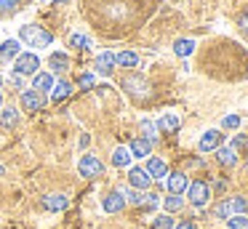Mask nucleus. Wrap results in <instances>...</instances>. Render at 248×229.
<instances>
[{
    "label": "nucleus",
    "mask_w": 248,
    "mask_h": 229,
    "mask_svg": "<svg viewBox=\"0 0 248 229\" xmlns=\"http://www.w3.org/2000/svg\"><path fill=\"white\" fill-rule=\"evenodd\" d=\"M160 3L163 0H78L83 19L107 40H118L144 27Z\"/></svg>",
    "instance_id": "1"
},
{
    "label": "nucleus",
    "mask_w": 248,
    "mask_h": 229,
    "mask_svg": "<svg viewBox=\"0 0 248 229\" xmlns=\"http://www.w3.org/2000/svg\"><path fill=\"white\" fill-rule=\"evenodd\" d=\"M19 43H24L27 48H48L54 46V35L40 24H22L19 27Z\"/></svg>",
    "instance_id": "2"
},
{
    "label": "nucleus",
    "mask_w": 248,
    "mask_h": 229,
    "mask_svg": "<svg viewBox=\"0 0 248 229\" xmlns=\"http://www.w3.org/2000/svg\"><path fill=\"white\" fill-rule=\"evenodd\" d=\"M123 91L136 101V104H147V101H150V83H147L139 72H131L128 77H123Z\"/></svg>",
    "instance_id": "3"
},
{
    "label": "nucleus",
    "mask_w": 248,
    "mask_h": 229,
    "mask_svg": "<svg viewBox=\"0 0 248 229\" xmlns=\"http://www.w3.org/2000/svg\"><path fill=\"white\" fill-rule=\"evenodd\" d=\"M40 69V56L35 51H22L16 59H14V69L11 72L22 75V77H27V75H35Z\"/></svg>",
    "instance_id": "4"
},
{
    "label": "nucleus",
    "mask_w": 248,
    "mask_h": 229,
    "mask_svg": "<svg viewBox=\"0 0 248 229\" xmlns=\"http://www.w3.org/2000/svg\"><path fill=\"white\" fill-rule=\"evenodd\" d=\"M187 202L192 208H205L211 202V186L205 181H189L187 186Z\"/></svg>",
    "instance_id": "5"
},
{
    "label": "nucleus",
    "mask_w": 248,
    "mask_h": 229,
    "mask_svg": "<svg viewBox=\"0 0 248 229\" xmlns=\"http://www.w3.org/2000/svg\"><path fill=\"white\" fill-rule=\"evenodd\" d=\"M78 173H80L83 179H99V176H104V163L96 154H83V157L78 160Z\"/></svg>",
    "instance_id": "6"
},
{
    "label": "nucleus",
    "mask_w": 248,
    "mask_h": 229,
    "mask_svg": "<svg viewBox=\"0 0 248 229\" xmlns=\"http://www.w3.org/2000/svg\"><path fill=\"white\" fill-rule=\"evenodd\" d=\"M46 104H48V96L38 93L35 88H24L22 91V109L24 112H40Z\"/></svg>",
    "instance_id": "7"
},
{
    "label": "nucleus",
    "mask_w": 248,
    "mask_h": 229,
    "mask_svg": "<svg viewBox=\"0 0 248 229\" xmlns=\"http://www.w3.org/2000/svg\"><path fill=\"white\" fill-rule=\"evenodd\" d=\"M115 53L112 51H102L96 59H93V75H99V77H112L115 72Z\"/></svg>",
    "instance_id": "8"
},
{
    "label": "nucleus",
    "mask_w": 248,
    "mask_h": 229,
    "mask_svg": "<svg viewBox=\"0 0 248 229\" xmlns=\"http://www.w3.org/2000/svg\"><path fill=\"white\" fill-rule=\"evenodd\" d=\"M221 144H224V133H221L219 128H208V131L200 136L198 149H200V152H216Z\"/></svg>",
    "instance_id": "9"
},
{
    "label": "nucleus",
    "mask_w": 248,
    "mask_h": 229,
    "mask_svg": "<svg viewBox=\"0 0 248 229\" xmlns=\"http://www.w3.org/2000/svg\"><path fill=\"white\" fill-rule=\"evenodd\" d=\"M128 186H131V189H139V192H147V189L152 186L150 173H147L141 165H134V168H128Z\"/></svg>",
    "instance_id": "10"
},
{
    "label": "nucleus",
    "mask_w": 248,
    "mask_h": 229,
    "mask_svg": "<svg viewBox=\"0 0 248 229\" xmlns=\"http://www.w3.org/2000/svg\"><path fill=\"white\" fill-rule=\"evenodd\" d=\"M144 170L150 173V179L152 181H157V184H163V179H166L171 170H168V163L163 157H147V165H144Z\"/></svg>",
    "instance_id": "11"
},
{
    "label": "nucleus",
    "mask_w": 248,
    "mask_h": 229,
    "mask_svg": "<svg viewBox=\"0 0 248 229\" xmlns=\"http://www.w3.org/2000/svg\"><path fill=\"white\" fill-rule=\"evenodd\" d=\"M166 186H168V192H171V195H184V192H187V186H189V176L182 173V170L168 173L166 176Z\"/></svg>",
    "instance_id": "12"
},
{
    "label": "nucleus",
    "mask_w": 248,
    "mask_h": 229,
    "mask_svg": "<svg viewBox=\"0 0 248 229\" xmlns=\"http://www.w3.org/2000/svg\"><path fill=\"white\" fill-rule=\"evenodd\" d=\"M35 0H0V19H8V16L22 14L27 5H32Z\"/></svg>",
    "instance_id": "13"
},
{
    "label": "nucleus",
    "mask_w": 248,
    "mask_h": 229,
    "mask_svg": "<svg viewBox=\"0 0 248 229\" xmlns=\"http://www.w3.org/2000/svg\"><path fill=\"white\" fill-rule=\"evenodd\" d=\"M125 208V197L120 195L118 189L115 192H107V195L102 197V211L104 213H120Z\"/></svg>",
    "instance_id": "14"
},
{
    "label": "nucleus",
    "mask_w": 248,
    "mask_h": 229,
    "mask_svg": "<svg viewBox=\"0 0 248 229\" xmlns=\"http://www.w3.org/2000/svg\"><path fill=\"white\" fill-rule=\"evenodd\" d=\"M40 205H43L46 211H51V213H62V211L70 208V197L67 195H46L43 200H40Z\"/></svg>",
    "instance_id": "15"
},
{
    "label": "nucleus",
    "mask_w": 248,
    "mask_h": 229,
    "mask_svg": "<svg viewBox=\"0 0 248 229\" xmlns=\"http://www.w3.org/2000/svg\"><path fill=\"white\" fill-rule=\"evenodd\" d=\"M72 91H75V85L70 83V80H56L54 83V88H51V101H54V104H62V101L64 99H70L72 96Z\"/></svg>",
    "instance_id": "16"
},
{
    "label": "nucleus",
    "mask_w": 248,
    "mask_h": 229,
    "mask_svg": "<svg viewBox=\"0 0 248 229\" xmlns=\"http://www.w3.org/2000/svg\"><path fill=\"white\" fill-rule=\"evenodd\" d=\"M48 69H51V75H56V72H67L70 69V53H64V51H54V53H48Z\"/></svg>",
    "instance_id": "17"
},
{
    "label": "nucleus",
    "mask_w": 248,
    "mask_h": 229,
    "mask_svg": "<svg viewBox=\"0 0 248 229\" xmlns=\"http://www.w3.org/2000/svg\"><path fill=\"white\" fill-rule=\"evenodd\" d=\"M54 83H56V77H54L51 72H35V75H32V88L38 91V93H43V96L51 93Z\"/></svg>",
    "instance_id": "18"
},
{
    "label": "nucleus",
    "mask_w": 248,
    "mask_h": 229,
    "mask_svg": "<svg viewBox=\"0 0 248 229\" xmlns=\"http://www.w3.org/2000/svg\"><path fill=\"white\" fill-rule=\"evenodd\" d=\"M128 152H131V157H136V160H147V157H152V141H147V138L139 136L128 144Z\"/></svg>",
    "instance_id": "19"
},
{
    "label": "nucleus",
    "mask_w": 248,
    "mask_h": 229,
    "mask_svg": "<svg viewBox=\"0 0 248 229\" xmlns=\"http://www.w3.org/2000/svg\"><path fill=\"white\" fill-rule=\"evenodd\" d=\"M19 53H22V43H19L16 37H8V40L0 43V59H3V61H14Z\"/></svg>",
    "instance_id": "20"
},
{
    "label": "nucleus",
    "mask_w": 248,
    "mask_h": 229,
    "mask_svg": "<svg viewBox=\"0 0 248 229\" xmlns=\"http://www.w3.org/2000/svg\"><path fill=\"white\" fill-rule=\"evenodd\" d=\"M115 64L123 67V69H136L139 67V53L136 51H120V53H115Z\"/></svg>",
    "instance_id": "21"
},
{
    "label": "nucleus",
    "mask_w": 248,
    "mask_h": 229,
    "mask_svg": "<svg viewBox=\"0 0 248 229\" xmlns=\"http://www.w3.org/2000/svg\"><path fill=\"white\" fill-rule=\"evenodd\" d=\"M155 125H157V131H160V133H176V131H179V117L168 112V115H160V117H157Z\"/></svg>",
    "instance_id": "22"
},
{
    "label": "nucleus",
    "mask_w": 248,
    "mask_h": 229,
    "mask_svg": "<svg viewBox=\"0 0 248 229\" xmlns=\"http://www.w3.org/2000/svg\"><path fill=\"white\" fill-rule=\"evenodd\" d=\"M67 46L70 48H78V51H91L93 48V40L88 35H83V32H72L70 37H67Z\"/></svg>",
    "instance_id": "23"
},
{
    "label": "nucleus",
    "mask_w": 248,
    "mask_h": 229,
    "mask_svg": "<svg viewBox=\"0 0 248 229\" xmlns=\"http://www.w3.org/2000/svg\"><path fill=\"white\" fill-rule=\"evenodd\" d=\"M19 109L16 107H0V122H3V128H16L19 125Z\"/></svg>",
    "instance_id": "24"
},
{
    "label": "nucleus",
    "mask_w": 248,
    "mask_h": 229,
    "mask_svg": "<svg viewBox=\"0 0 248 229\" xmlns=\"http://www.w3.org/2000/svg\"><path fill=\"white\" fill-rule=\"evenodd\" d=\"M216 160H219L221 165H227V168H235L237 165V152L232 147H224V144H221V147L216 149Z\"/></svg>",
    "instance_id": "25"
},
{
    "label": "nucleus",
    "mask_w": 248,
    "mask_h": 229,
    "mask_svg": "<svg viewBox=\"0 0 248 229\" xmlns=\"http://www.w3.org/2000/svg\"><path fill=\"white\" fill-rule=\"evenodd\" d=\"M195 40H189V37H179L176 43H173V53H176V56H182V59H187V56H192L195 53Z\"/></svg>",
    "instance_id": "26"
},
{
    "label": "nucleus",
    "mask_w": 248,
    "mask_h": 229,
    "mask_svg": "<svg viewBox=\"0 0 248 229\" xmlns=\"http://www.w3.org/2000/svg\"><path fill=\"white\" fill-rule=\"evenodd\" d=\"M131 152H128V147H118L112 152V165L115 168H131Z\"/></svg>",
    "instance_id": "27"
},
{
    "label": "nucleus",
    "mask_w": 248,
    "mask_h": 229,
    "mask_svg": "<svg viewBox=\"0 0 248 229\" xmlns=\"http://www.w3.org/2000/svg\"><path fill=\"white\" fill-rule=\"evenodd\" d=\"M184 208V197L182 195H168L163 197V211L166 213H179Z\"/></svg>",
    "instance_id": "28"
},
{
    "label": "nucleus",
    "mask_w": 248,
    "mask_h": 229,
    "mask_svg": "<svg viewBox=\"0 0 248 229\" xmlns=\"http://www.w3.org/2000/svg\"><path fill=\"white\" fill-rule=\"evenodd\" d=\"M230 208H232V213H235V216H248V197H243V195L232 197Z\"/></svg>",
    "instance_id": "29"
},
{
    "label": "nucleus",
    "mask_w": 248,
    "mask_h": 229,
    "mask_svg": "<svg viewBox=\"0 0 248 229\" xmlns=\"http://www.w3.org/2000/svg\"><path fill=\"white\" fill-rule=\"evenodd\" d=\"M120 195L125 197V205H128V202H131V205H144V200H147V195H144V192L131 189V186H128L125 192H120Z\"/></svg>",
    "instance_id": "30"
},
{
    "label": "nucleus",
    "mask_w": 248,
    "mask_h": 229,
    "mask_svg": "<svg viewBox=\"0 0 248 229\" xmlns=\"http://www.w3.org/2000/svg\"><path fill=\"white\" fill-rule=\"evenodd\" d=\"M141 138H147V141H152L155 144V138H157V125H155V120H141Z\"/></svg>",
    "instance_id": "31"
},
{
    "label": "nucleus",
    "mask_w": 248,
    "mask_h": 229,
    "mask_svg": "<svg viewBox=\"0 0 248 229\" xmlns=\"http://www.w3.org/2000/svg\"><path fill=\"white\" fill-rule=\"evenodd\" d=\"M240 125H243V117L240 115H224V117H221V128H224V131H237Z\"/></svg>",
    "instance_id": "32"
},
{
    "label": "nucleus",
    "mask_w": 248,
    "mask_h": 229,
    "mask_svg": "<svg viewBox=\"0 0 248 229\" xmlns=\"http://www.w3.org/2000/svg\"><path fill=\"white\" fill-rule=\"evenodd\" d=\"M232 216V208H230V200H221L214 205V218H230Z\"/></svg>",
    "instance_id": "33"
},
{
    "label": "nucleus",
    "mask_w": 248,
    "mask_h": 229,
    "mask_svg": "<svg viewBox=\"0 0 248 229\" xmlns=\"http://www.w3.org/2000/svg\"><path fill=\"white\" fill-rule=\"evenodd\" d=\"M93 85H96V75H93V72H86V75L78 77V88H80V91H91Z\"/></svg>",
    "instance_id": "34"
},
{
    "label": "nucleus",
    "mask_w": 248,
    "mask_h": 229,
    "mask_svg": "<svg viewBox=\"0 0 248 229\" xmlns=\"http://www.w3.org/2000/svg\"><path fill=\"white\" fill-rule=\"evenodd\" d=\"M227 229H248V216H230Z\"/></svg>",
    "instance_id": "35"
},
{
    "label": "nucleus",
    "mask_w": 248,
    "mask_h": 229,
    "mask_svg": "<svg viewBox=\"0 0 248 229\" xmlns=\"http://www.w3.org/2000/svg\"><path fill=\"white\" fill-rule=\"evenodd\" d=\"M232 149H235V152H246L248 154V138L246 136H240V133H237L235 138H232V144H230Z\"/></svg>",
    "instance_id": "36"
},
{
    "label": "nucleus",
    "mask_w": 248,
    "mask_h": 229,
    "mask_svg": "<svg viewBox=\"0 0 248 229\" xmlns=\"http://www.w3.org/2000/svg\"><path fill=\"white\" fill-rule=\"evenodd\" d=\"M152 229H173V218H168V216H157L155 221H152Z\"/></svg>",
    "instance_id": "37"
},
{
    "label": "nucleus",
    "mask_w": 248,
    "mask_h": 229,
    "mask_svg": "<svg viewBox=\"0 0 248 229\" xmlns=\"http://www.w3.org/2000/svg\"><path fill=\"white\" fill-rule=\"evenodd\" d=\"M8 83H11V85H16L19 91H24V77H22V75L11 72V75H8Z\"/></svg>",
    "instance_id": "38"
},
{
    "label": "nucleus",
    "mask_w": 248,
    "mask_h": 229,
    "mask_svg": "<svg viewBox=\"0 0 248 229\" xmlns=\"http://www.w3.org/2000/svg\"><path fill=\"white\" fill-rule=\"evenodd\" d=\"M237 27H240L243 32H248V11H243V14L237 16Z\"/></svg>",
    "instance_id": "39"
},
{
    "label": "nucleus",
    "mask_w": 248,
    "mask_h": 229,
    "mask_svg": "<svg viewBox=\"0 0 248 229\" xmlns=\"http://www.w3.org/2000/svg\"><path fill=\"white\" fill-rule=\"evenodd\" d=\"M173 229H198L195 221H182V224H173Z\"/></svg>",
    "instance_id": "40"
},
{
    "label": "nucleus",
    "mask_w": 248,
    "mask_h": 229,
    "mask_svg": "<svg viewBox=\"0 0 248 229\" xmlns=\"http://www.w3.org/2000/svg\"><path fill=\"white\" fill-rule=\"evenodd\" d=\"M3 173H6V165H3V163H0V176H3Z\"/></svg>",
    "instance_id": "41"
},
{
    "label": "nucleus",
    "mask_w": 248,
    "mask_h": 229,
    "mask_svg": "<svg viewBox=\"0 0 248 229\" xmlns=\"http://www.w3.org/2000/svg\"><path fill=\"white\" fill-rule=\"evenodd\" d=\"M0 107H3V91H0Z\"/></svg>",
    "instance_id": "42"
},
{
    "label": "nucleus",
    "mask_w": 248,
    "mask_h": 229,
    "mask_svg": "<svg viewBox=\"0 0 248 229\" xmlns=\"http://www.w3.org/2000/svg\"><path fill=\"white\" fill-rule=\"evenodd\" d=\"M56 3H64V0H56Z\"/></svg>",
    "instance_id": "43"
},
{
    "label": "nucleus",
    "mask_w": 248,
    "mask_h": 229,
    "mask_svg": "<svg viewBox=\"0 0 248 229\" xmlns=\"http://www.w3.org/2000/svg\"><path fill=\"white\" fill-rule=\"evenodd\" d=\"M0 85H3V77H0Z\"/></svg>",
    "instance_id": "44"
}]
</instances>
